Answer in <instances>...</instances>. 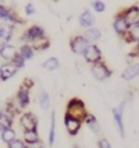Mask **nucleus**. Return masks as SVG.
I'll use <instances>...</instances> for the list:
<instances>
[{
  "label": "nucleus",
  "instance_id": "nucleus-28",
  "mask_svg": "<svg viewBox=\"0 0 139 148\" xmlns=\"http://www.w3.org/2000/svg\"><path fill=\"white\" fill-rule=\"evenodd\" d=\"M1 138H3V141L4 142H11L14 138H15V131L14 130H11V129H5L4 131H3V135H1Z\"/></svg>",
  "mask_w": 139,
  "mask_h": 148
},
{
  "label": "nucleus",
  "instance_id": "nucleus-18",
  "mask_svg": "<svg viewBox=\"0 0 139 148\" xmlns=\"http://www.w3.org/2000/svg\"><path fill=\"white\" fill-rule=\"evenodd\" d=\"M127 42H139V23L131 25L127 33L123 36Z\"/></svg>",
  "mask_w": 139,
  "mask_h": 148
},
{
  "label": "nucleus",
  "instance_id": "nucleus-15",
  "mask_svg": "<svg viewBox=\"0 0 139 148\" xmlns=\"http://www.w3.org/2000/svg\"><path fill=\"white\" fill-rule=\"evenodd\" d=\"M124 109V103H122L120 107H117L116 109H113V118L117 124V127L122 137H124V126H123V121H122V113H123Z\"/></svg>",
  "mask_w": 139,
  "mask_h": 148
},
{
  "label": "nucleus",
  "instance_id": "nucleus-5",
  "mask_svg": "<svg viewBox=\"0 0 139 148\" xmlns=\"http://www.w3.org/2000/svg\"><path fill=\"white\" fill-rule=\"evenodd\" d=\"M70 49L75 54H83L84 50L88 48V45L90 44L89 42L85 39L84 36H75L70 39Z\"/></svg>",
  "mask_w": 139,
  "mask_h": 148
},
{
  "label": "nucleus",
  "instance_id": "nucleus-3",
  "mask_svg": "<svg viewBox=\"0 0 139 148\" xmlns=\"http://www.w3.org/2000/svg\"><path fill=\"white\" fill-rule=\"evenodd\" d=\"M91 73L97 81H105L112 75V72L107 67V65L104 64V62H101V61H97V62H95V64H92Z\"/></svg>",
  "mask_w": 139,
  "mask_h": 148
},
{
  "label": "nucleus",
  "instance_id": "nucleus-4",
  "mask_svg": "<svg viewBox=\"0 0 139 148\" xmlns=\"http://www.w3.org/2000/svg\"><path fill=\"white\" fill-rule=\"evenodd\" d=\"M84 56V59L89 64H95L97 61H101V58H102V53H101L100 48L96 44H89L88 48L84 50V53L81 54Z\"/></svg>",
  "mask_w": 139,
  "mask_h": 148
},
{
  "label": "nucleus",
  "instance_id": "nucleus-13",
  "mask_svg": "<svg viewBox=\"0 0 139 148\" xmlns=\"http://www.w3.org/2000/svg\"><path fill=\"white\" fill-rule=\"evenodd\" d=\"M13 37V27L10 25H0V47L9 43Z\"/></svg>",
  "mask_w": 139,
  "mask_h": 148
},
{
  "label": "nucleus",
  "instance_id": "nucleus-8",
  "mask_svg": "<svg viewBox=\"0 0 139 148\" xmlns=\"http://www.w3.org/2000/svg\"><path fill=\"white\" fill-rule=\"evenodd\" d=\"M43 36H46L43 27H41V26H38V25H33V26H31V27L25 32L24 39L26 42H30V43H32L33 40L38 39V38H41V37H43Z\"/></svg>",
  "mask_w": 139,
  "mask_h": 148
},
{
  "label": "nucleus",
  "instance_id": "nucleus-23",
  "mask_svg": "<svg viewBox=\"0 0 139 148\" xmlns=\"http://www.w3.org/2000/svg\"><path fill=\"white\" fill-rule=\"evenodd\" d=\"M38 102H40V105L42 109L47 110L48 108H49L51 105V100H49V94H48L47 92L42 91L40 94H38Z\"/></svg>",
  "mask_w": 139,
  "mask_h": 148
},
{
  "label": "nucleus",
  "instance_id": "nucleus-32",
  "mask_svg": "<svg viewBox=\"0 0 139 148\" xmlns=\"http://www.w3.org/2000/svg\"><path fill=\"white\" fill-rule=\"evenodd\" d=\"M9 148H26V146L19 140H13L11 142H9Z\"/></svg>",
  "mask_w": 139,
  "mask_h": 148
},
{
  "label": "nucleus",
  "instance_id": "nucleus-20",
  "mask_svg": "<svg viewBox=\"0 0 139 148\" xmlns=\"http://www.w3.org/2000/svg\"><path fill=\"white\" fill-rule=\"evenodd\" d=\"M19 53H20V55L22 56L25 60H30V59H32V58H33V55H35V49H33V47H32L31 44L26 43V44H24V45L20 47Z\"/></svg>",
  "mask_w": 139,
  "mask_h": 148
},
{
  "label": "nucleus",
  "instance_id": "nucleus-7",
  "mask_svg": "<svg viewBox=\"0 0 139 148\" xmlns=\"http://www.w3.org/2000/svg\"><path fill=\"white\" fill-rule=\"evenodd\" d=\"M113 29H115V32L117 33V34H120V36H122L123 37L126 33H127V31H128V28H129V25L127 23V21H126V18H124V16H123V14L122 12H118L115 16V18H113Z\"/></svg>",
  "mask_w": 139,
  "mask_h": 148
},
{
  "label": "nucleus",
  "instance_id": "nucleus-14",
  "mask_svg": "<svg viewBox=\"0 0 139 148\" xmlns=\"http://www.w3.org/2000/svg\"><path fill=\"white\" fill-rule=\"evenodd\" d=\"M101 36H102L101 31L99 28L94 27V26H92V27L86 28V31H85V33H84L85 39H86L90 44H95L96 42H99L100 38H101Z\"/></svg>",
  "mask_w": 139,
  "mask_h": 148
},
{
  "label": "nucleus",
  "instance_id": "nucleus-11",
  "mask_svg": "<svg viewBox=\"0 0 139 148\" xmlns=\"http://www.w3.org/2000/svg\"><path fill=\"white\" fill-rule=\"evenodd\" d=\"M17 53H19V50L16 49L14 45H10L9 43L0 47V58H3L4 60L11 61L17 55Z\"/></svg>",
  "mask_w": 139,
  "mask_h": 148
},
{
  "label": "nucleus",
  "instance_id": "nucleus-36",
  "mask_svg": "<svg viewBox=\"0 0 139 148\" xmlns=\"http://www.w3.org/2000/svg\"><path fill=\"white\" fill-rule=\"evenodd\" d=\"M0 80H1V77H0Z\"/></svg>",
  "mask_w": 139,
  "mask_h": 148
},
{
  "label": "nucleus",
  "instance_id": "nucleus-37",
  "mask_svg": "<svg viewBox=\"0 0 139 148\" xmlns=\"http://www.w3.org/2000/svg\"><path fill=\"white\" fill-rule=\"evenodd\" d=\"M74 148H76V147H74Z\"/></svg>",
  "mask_w": 139,
  "mask_h": 148
},
{
  "label": "nucleus",
  "instance_id": "nucleus-12",
  "mask_svg": "<svg viewBox=\"0 0 139 148\" xmlns=\"http://www.w3.org/2000/svg\"><path fill=\"white\" fill-rule=\"evenodd\" d=\"M64 123H65V126H67V130L70 135H76L78 131L80 130V120L73 118L70 115H65V119H64Z\"/></svg>",
  "mask_w": 139,
  "mask_h": 148
},
{
  "label": "nucleus",
  "instance_id": "nucleus-25",
  "mask_svg": "<svg viewBox=\"0 0 139 148\" xmlns=\"http://www.w3.org/2000/svg\"><path fill=\"white\" fill-rule=\"evenodd\" d=\"M11 123H13V120L10 116L0 113V130L4 131L5 129H9L11 126Z\"/></svg>",
  "mask_w": 139,
  "mask_h": 148
},
{
  "label": "nucleus",
  "instance_id": "nucleus-35",
  "mask_svg": "<svg viewBox=\"0 0 139 148\" xmlns=\"http://www.w3.org/2000/svg\"><path fill=\"white\" fill-rule=\"evenodd\" d=\"M54 1H60V0H54Z\"/></svg>",
  "mask_w": 139,
  "mask_h": 148
},
{
  "label": "nucleus",
  "instance_id": "nucleus-26",
  "mask_svg": "<svg viewBox=\"0 0 139 148\" xmlns=\"http://www.w3.org/2000/svg\"><path fill=\"white\" fill-rule=\"evenodd\" d=\"M56 137V113H52L51 116V130H49V145L52 146Z\"/></svg>",
  "mask_w": 139,
  "mask_h": 148
},
{
  "label": "nucleus",
  "instance_id": "nucleus-6",
  "mask_svg": "<svg viewBox=\"0 0 139 148\" xmlns=\"http://www.w3.org/2000/svg\"><path fill=\"white\" fill-rule=\"evenodd\" d=\"M127 21L128 25H134L139 23V6L138 5H131V6L126 8L124 10L121 11Z\"/></svg>",
  "mask_w": 139,
  "mask_h": 148
},
{
  "label": "nucleus",
  "instance_id": "nucleus-29",
  "mask_svg": "<svg viewBox=\"0 0 139 148\" xmlns=\"http://www.w3.org/2000/svg\"><path fill=\"white\" fill-rule=\"evenodd\" d=\"M86 123H88V125L90 126V129H91L92 131H95V132L99 131V124H97V121H96L95 116L86 115Z\"/></svg>",
  "mask_w": 139,
  "mask_h": 148
},
{
  "label": "nucleus",
  "instance_id": "nucleus-27",
  "mask_svg": "<svg viewBox=\"0 0 139 148\" xmlns=\"http://www.w3.org/2000/svg\"><path fill=\"white\" fill-rule=\"evenodd\" d=\"M91 8L97 14H102L106 10V4L102 1V0H94L91 3Z\"/></svg>",
  "mask_w": 139,
  "mask_h": 148
},
{
  "label": "nucleus",
  "instance_id": "nucleus-24",
  "mask_svg": "<svg viewBox=\"0 0 139 148\" xmlns=\"http://www.w3.org/2000/svg\"><path fill=\"white\" fill-rule=\"evenodd\" d=\"M25 140L27 143H36L38 142V136H37V132L35 130H26L25 131Z\"/></svg>",
  "mask_w": 139,
  "mask_h": 148
},
{
  "label": "nucleus",
  "instance_id": "nucleus-2",
  "mask_svg": "<svg viewBox=\"0 0 139 148\" xmlns=\"http://www.w3.org/2000/svg\"><path fill=\"white\" fill-rule=\"evenodd\" d=\"M68 115L73 116L78 120H81L86 116V110H85L84 103L79 99H72L68 104Z\"/></svg>",
  "mask_w": 139,
  "mask_h": 148
},
{
  "label": "nucleus",
  "instance_id": "nucleus-31",
  "mask_svg": "<svg viewBox=\"0 0 139 148\" xmlns=\"http://www.w3.org/2000/svg\"><path fill=\"white\" fill-rule=\"evenodd\" d=\"M25 14L27 15V16H32V15L36 14V8L32 3H28L25 5Z\"/></svg>",
  "mask_w": 139,
  "mask_h": 148
},
{
  "label": "nucleus",
  "instance_id": "nucleus-21",
  "mask_svg": "<svg viewBox=\"0 0 139 148\" xmlns=\"http://www.w3.org/2000/svg\"><path fill=\"white\" fill-rule=\"evenodd\" d=\"M17 99L21 107H26L30 102V91L28 88H20V91L17 93Z\"/></svg>",
  "mask_w": 139,
  "mask_h": 148
},
{
  "label": "nucleus",
  "instance_id": "nucleus-17",
  "mask_svg": "<svg viewBox=\"0 0 139 148\" xmlns=\"http://www.w3.org/2000/svg\"><path fill=\"white\" fill-rule=\"evenodd\" d=\"M21 125L25 127V130H36L37 118L31 113L25 114L22 118H21Z\"/></svg>",
  "mask_w": 139,
  "mask_h": 148
},
{
  "label": "nucleus",
  "instance_id": "nucleus-22",
  "mask_svg": "<svg viewBox=\"0 0 139 148\" xmlns=\"http://www.w3.org/2000/svg\"><path fill=\"white\" fill-rule=\"evenodd\" d=\"M42 67L46 69V70H48V71H54L59 67V61H58V59L54 56L48 58L43 64H42Z\"/></svg>",
  "mask_w": 139,
  "mask_h": 148
},
{
  "label": "nucleus",
  "instance_id": "nucleus-34",
  "mask_svg": "<svg viewBox=\"0 0 139 148\" xmlns=\"http://www.w3.org/2000/svg\"><path fill=\"white\" fill-rule=\"evenodd\" d=\"M137 51L139 53V42H137Z\"/></svg>",
  "mask_w": 139,
  "mask_h": 148
},
{
  "label": "nucleus",
  "instance_id": "nucleus-30",
  "mask_svg": "<svg viewBox=\"0 0 139 148\" xmlns=\"http://www.w3.org/2000/svg\"><path fill=\"white\" fill-rule=\"evenodd\" d=\"M11 61L14 62L15 66L17 67V69H22V67L25 66V62H26V60L24 59L22 56L20 55V53H17V55H16V56L14 58V59H13Z\"/></svg>",
  "mask_w": 139,
  "mask_h": 148
},
{
  "label": "nucleus",
  "instance_id": "nucleus-1",
  "mask_svg": "<svg viewBox=\"0 0 139 148\" xmlns=\"http://www.w3.org/2000/svg\"><path fill=\"white\" fill-rule=\"evenodd\" d=\"M0 20H3L4 22L10 25H22L25 22L13 9L4 5V3L0 4Z\"/></svg>",
  "mask_w": 139,
  "mask_h": 148
},
{
  "label": "nucleus",
  "instance_id": "nucleus-19",
  "mask_svg": "<svg viewBox=\"0 0 139 148\" xmlns=\"http://www.w3.org/2000/svg\"><path fill=\"white\" fill-rule=\"evenodd\" d=\"M49 44H51L49 43V39H48L46 36L41 37V38L36 39V40H33L31 43V45L33 47L35 50H46V49L49 48Z\"/></svg>",
  "mask_w": 139,
  "mask_h": 148
},
{
  "label": "nucleus",
  "instance_id": "nucleus-33",
  "mask_svg": "<svg viewBox=\"0 0 139 148\" xmlns=\"http://www.w3.org/2000/svg\"><path fill=\"white\" fill-rule=\"evenodd\" d=\"M99 146H100V148H111L110 143H108V142L106 141V140H102V141H100Z\"/></svg>",
  "mask_w": 139,
  "mask_h": 148
},
{
  "label": "nucleus",
  "instance_id": "nucleus-9",
  "mask_svg": "<svg viewBox=\"0 0 139 148\" xmlns=\"http://www.w3.org/2000/svg\"><path fill=\"white\" fill-rule=\"evenodd\" d=\"M19 69L15 66V64L13 61H8L0 66V77H1V81H8L9 78H11L16 72H17Z\"/></svg>",
  "mask_w": 139,
  "mask_h": 148
},
{
  "label": "nucleus",
  "instance_id": "nucleus-16",
  "mask_svg": "<svg viewBox=\"0 0 139 148\" xmlns=\"http://www.w3.org/2000/svg\"><path fill=\"white\" fill-rule=\"evenodd\" d=\"M138 76H139V62L129 65L123 72H122V78L126 81H132Z\"/></svg>",
  "mask_w": 139,
  "mask_h": 148
},
{
  "label": "nucleus",
  "instance_id": "nucleus-10",
  "mask_svg": "<svg viewBox=\"0 0 139 148\" xmlns=\"http://www.w3.org/2000/svg\"><path fill=\"white\" fill-rule=\"evenodd\" d=\"M95 16L92 11H90V10H84V11L80 14L79 16V23L81 27L84 28H89V27H92V26L95 25Z\"/></svg>",
  "mask_w": 139,
  "mask_h": 148
}]
</instances>
